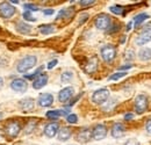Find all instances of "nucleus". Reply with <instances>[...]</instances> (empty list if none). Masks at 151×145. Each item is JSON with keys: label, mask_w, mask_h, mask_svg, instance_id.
I'll return each mask as SVG.
<instances>
[{"label": "nucleus", "mask_w": 151, "mask_h": 145, "mask_svg": "<svg viewBox=\"0 0 151 145\" xmlns=\"http://www.w3.org/2000/svg\"><path fill=\"white\" fill-rule=\"evenodd\" d=\"M72 78H73V73L70 72V71H65V72L62 73V75H60V81L64 83V84H66V83L71 81Z\"/></svg>", "instance_id": "25"}, {"label": "nucleus", "mask_w": 151, "mask_h": 145, "mask_svg": "<svg viewBox=\"0 0 151 145\" xmlns=\"http://www.w3.org/2000/svg\"><path fill=\"white\" fill-rule=\"evenodd\" d=\"M132 22H130V23L127 26V29H128V30H130V28H132Z\"/></svg>", "instance_id": "41"}, {"label": "nucleus", "mask_w": 151, "mask_h": 145, "mask_svg": "<svg viewBox=\"0 0 151 145\" xmlns=\"http://www.w3.org/2000/svg\"><path fill=\"white\" fill-rule=\"evenodd\" d=\"M6 134L9 136V137H17L19 135L20 130H21V126H20L18 122H9L7 126H6Z\"/></svg>", "instance_id": "10"}, {"label": "nucleus", "mask_w": 151, "mask_h": 145, "mask_svg": "<svg viewBox=\"0 0 151 145\" xmlns=\"http://www.w3.org/2000/svg\"><path fill=\"white\" fill-rule=\"evenodd\" d=\"M36 63H37V58L35 56H26L24 58L19 60L17 65V70L20 73H26L32 70L36 65Z\"/></svg>", "instance_id": "1"}, {"label": "nucleus", "mask_w": 151, "mask_h": 145, "mask_svg": "<svg viewBox=\"0 0 151 145\" xmlns=\"http://www.w3.org/2000/svg\"><path fill=\"white\" fill-rule=\"evenodd\" d=\"M124 135V128L121 123H115L112 128V136L114 138H121Z\"/></svg>", "instance_id": "16"}, {"label": "nucleus", "mask_w": 151, "mask_h": 145, "mask_svg": "<svg viewBox=\"0 0 151 145\" xmlns=\"http://www.w3.org/2000/svg\"><path fill=\"white\" fill-rule=\"evenodd\" d=\"M58 130H59V124L57 122L49 123L44 128V135L47 137H49V138H52V137H55L58 134Z\"/></svg>", "instance_id": "12"}, {"label": "nucleus", "mask_w": 151, "mask_h": 145, "mask_svg": "<svg viewBox=\"0 0 151 145\" xmlns=\"http://www.w3.org/2000/svg\"><path fill=\"white\" fill-rule=\"evenodd\" d=\"M109 9H111V12H113L114 14H121V13H122V11H123V8H122L121 6H119V5L112 6Z\"/></svg>", "instance_id": "30"}, {"label": "nucleus", "mask_w": 151, "mask_h": 145, "mask_svg": "<svg viewBox=\"0 0 151 145\" xmlns=\"http://www.w3.org/2000/svg\"><path fill=\"white\" fill-rule=\"evenodd\" d=\"M132 69V65H124V66H121L119 67V71H123V70H129Z\"/></svg>", "instance_id": "37"}, {"label": "nucleus", "mask_w": 151, "mask_h": 145, "mask_svg": "<svg viewBox=\"0 0 151 145\" xmlns=\"http://www.w3.org/2000/svg\"><path fill=\"white\" fill-rule=\"evenodd\" d=\"M17 30L21 34H29L32 32V26H29L26 22L20 21L19 23H17Z\"/></svg>", "instance_id": "20"}, {"label": "nucleus", "mask_w": 151, "mask_h": 145, "mask_svg": "<svg viewBox=\"0 0 151 145\" xmlns=\"http://www.w3.org/2000/svg\"><path fill=\"white\" fill-rule=\"evenodd\" d=\"M124 145H139V143H138L136 139H129Z\"/></svg>", "instance_id": "34"}, {"label": "nucleus", "mask_w": 151, "mask_h": 145, "mask_svg": "<svg viewBox=\"0 0 151 145\" xmlns=\"http://www.w3.org/2000/svg\"><path fill=\"white\" fill-rule=\"evenodd\" d=\"M107 136V128L104 124H98L92 130V137L95 141H101Z\"/></svg>", "instance_id": "7"}, {"label": "nucleus", "mask_w": 151, "mask_h": 145, "mask_svg": "<svg viewBox=\"0 0 151 145\" xmlns=\"http://www.w3.org/2000/svg\"><path fill=\"white\" fill-rule=\"evenodd\" d=\"M11 2H13V4H19V1H18V0H14V1H11Z\"/></svg>", "instance_id": "42"}, {"label": "nucleus", "mask_w": 151, "mask_h": 145, "mask_svg": "<svg viewBox=\"0 0 151 145\" xmlns=\"http://www.w3.org/2000/svg\"><path fill=\"white\" fill-rule=\"evenodd\" d=\"M57 63H58V60H57V59H52L51 62H49V63H48V69H49V70L54 69V67L57 65Z\"/></svg>", "instance_id": "33"}, {"label": "nucleus", "mask_w": 151, "mask_h": 145, "mask_svg": "<svg viewBox=\"0 0 151 145\" xmlns=\"http://www.w3.org/2000/svg\"><path fill=\"white\" fill-rule=\"evenodd\" d=\"M15 14V8L8 2H0V17L4 19L12 18Z\"/></svg>", "instance_id": "6"}, {"label": "nucleus", "mask_w": 151, "mask_h": 145, "mask_svg": "<svg viewBox=\"0 0 151 145\" xmlns=\"http://www.w3.org/2000/svg\"><path fill=\"white\" fill-rule=\"evenodd\" d=\"M109 99V91L106 90V88H101V90H98L93 93L92 95V101L96 103V105H102L105 103L107 100Z\"/></svg>", "instance_id": "3"}, {"label": "nucleus", "mask_w": 151, "mask_h": 145, "mask_svg": "<svg viewBox=\"0 0 151 145\" xmlns=\"http://www.w3.org/2000/svg\"><path fill=\"white\" fill-rule=\"evenodd\" d=\"M43 13H44V15H52L54 14V9H45Z\"/></svg>", "instance_id": "36"}, {"label": "nucleus", "mask_w": 151, "mask_h": 145, "mask_svg": "<svg viewBox=\"0 0 151 145\" xmlns=\"http://www.w3.org/2000/svg\"><path fill=\"white\" fill-rule=\"evenodd\" d=\"M20 107L23 109V110H30V109L34 108V105H35V101L32 99V98H26L23 100H21L19 102Z\"/></svg>", "instance_id": "17"}, {"label": "nucleus", "mask_w": 151, "mask_h": 145, "mask_svg": "<svg viewBox=\"0 0 151 145\" xmlns=\"http://www.w3.org/2000/svg\"><path fill=\"white\" fill-rule=\"evenodd\" d=\"M96 67H98V58L96 57H92L87 62V64L85 66V71L87 73H93L96 70Z\"/></svg>", "instance_id": "18"}, {"label": "nucleus", "mask_w": 151, "mask_h": 145, "mask_svg": "<svg viewBox=\"0 0 151 145\" xmlns=\"http://www.w3.org/2000/svg\"><path fill=\"white\" fill-rule=\"evenodd\" d=\"M87 19H88V15H87V14H84V15H83V18H80V22H79V23H80V24H83V23L85 22V20H87Z\"/></svg>", "instance_id": "38"}, {"label": "nucleus", "mask_w": 151, "mask_h": 145, "mask_svg": "<svg viewBox=\"0 0 151 145\" xmlns=\"http://www.w3.org/2000/svg\"><path fill=\"white\" fill-rule=\"evenodd\" d=\"M148 108V98L143 94H139L135 99V110L137 114H143Z\"/></svg>", "instance_id": "4"}, {"label": "nucleus", "mask_w": 151, "mask_h": 145, "mask_svg": "<svg viewBox=\"0 0 151 145\" xmlns=\"http://www.w3.org/2000/svg\"><path fill=\"white\" fill-rule=\"evenodd\" d=\"M2 85H4V79H2L1 77H0V88L2 87Z\"/></svg>", "instance_id": "40"}, {"label": "nucleus", "mask_w": 151, "mask_h": 145, "mask_svg": "<svg viewBox=\"0 0 151 145\" xmlns=\"http://www.w3.org/2000/svg\"><path fill=\"white\" fill-rule=\"evenodd\" d=\"M26 9H28V12H36V11H38V7L37 6H35V5H32V4H26L24 6H23Z\"/></svg>", "instance_id": "31"}, {"label": "nucleus", "mask_w": 151, "mask_h": 145, "mask_svg": "<svg viewBox=\"0 0 151 145\" xmlns=\"http://www.w3.org/2000/svg\"><path fill=\"white\" fill-rule=\"evenodd\" d=\"M73 94H75L73 87H71V86L65 87V88H63L62 91L58 93V100L60 102H66V101H69L73 96Z\"/></svg>", "instance_id": "9"}, {"label": "nucleus", "mask_w": 151, "mask_h": 145, "mask_svg": "<svg viewBox=\"0 0 151 145\" xmlns=\"http://www.w3.org/2000/svg\"><path fill=\"white\" fill-rule=\"evenodd\" d=\"M91 137H92V131L90 129L85 128V129H81L79 131V134L77 136V139L79 142H81V143H87L91 139Z\"/></svg>", "instance_id": "13"}, {"label": "nucleus", "mask_w": 151, "mask_h": 145, "mask_svg": "<svg viewBox=\"0 0 151 145\" xmlns=\"http://www.w3.org/2000/svg\"><path fill=\"white\" fill-rule=\"evenodd\" d=\"M149 19V15L148 14H145V13H141V14H137L135 18H134V24H135V27H137V26H139L141 23H143L145 20H148Z\"/></svg>", "instance_id": "24"}, {"label": "nucleus", "mask_w": 151, "mask_h": 145, "mask_svg": "<svg viewBox=\"0 0 151 145\" xmlns=\"http://www.w3.org/2000/svg\"><path fill=\"white\" fill-rule=\"evenodd\" d=\"M43 67H44V66H41L40 69H37V70H36L35 72L32 73V74H26V78H27V79H36L38 75H40V73L42 72Z\"/></svg>", "instance_id": "26"}, {"label": "nucleus", "mask_w": 151, "mask_h": 145, "mask_svg": "<svg viewBox=\"0 0 151 145\" xmlns=\"http://www.w3.org/2000/svg\"><path fill=\"white\" fill-rule=\"evenodd\" d=\"M57 137L60 142H65L68 141L70 137H71V129L68 127H64L62 129L58 130V134H57Z\"/></svg>", "instance_id": "15"}, {"label": "nucleus", "mask_w": 151, "mask_h": 145, "mask_svg": "<svg viewBox=\"0 0 151 145\" xmlns=\"http://www.w3.org/2000/svg\"><path fill=\"white\" fill-rule=\"evenodd\" d=\"M150 41H151V32H144L143 34H141L139 36L137 37L136 43L138 45H144V44H147Z\"/></svg>", "instance_id": "19"}, {"label": "nucleus", "mask_w": 151, "mask_h": 145, "mask_svg": "<svg viewBox=\"0 0 151 145\" xmlns=\"http://www.w3.org/2000/svg\"><path fill=\"white\" fill-rule=\"evenodd\" d=\"M145 129H147V131H148L149 134H151V118L145 123Z\"/></svg>", "instance_id": "35"}, {"label": "nucleus", "mask_w": 151, "mask_h": 145, "mask_svg": "<svg viewBox=\"0 0 151 145\" xmlns=\"http://www.w3.org/2000/svg\"><path fill=\"white\" fill-rule=\"evenodd\" d=\"M22 17H23V19H24L26 21H32V22L36 21V19L32 15V12H28V11H27V12H24V13L22 14Z\"/></svg>", "instance_id": "28"}, {"label": "nucleus", "mask_w": 151, "mask_h": 145, "mask_svg": "<svg viewBox=\"0 0 151 145\" xmlns=\"http://www.w3.org/2000/svg\"><path fill=\"white\" fill-rule=\"evenodd\" d=\"M94 24L100 30H107V29H109V27L112 24V20L109 18V15H107V14H99L95 18Z\"/></svg>", "instance_id": "2"}, {"label": "nucleus", "mask_w": 151, "mask_h": 145, "mask_svg": "<svg viewBox=\"0 0 151 145\" xmlns=\"http://www.w3.org/2000/svg\"><path fill=\"white\" fill-rule=\"evenodd\" d=\"M95 1L94 0H81L80 1V5L81 6H90V5H93Z\"/></svg>", "instance_id": "32"}, {"label": "nucleus", "mask_w": 151, "mask_h": 145, "mask_svg": "<svg viewBox=\"0 0 151 145\" xmlns=\"http://www.w3.org/2000/svg\"><path fill=\"white\" fill-rule=\"evenodd\" d=\"M115 56H116V49H115V47L111 45V44L105 45V47L101 49V57H102V59H104L105 62H107V63L113 62Z\"/></svg>", "instance_id": "5"}, {"label": "nucleus", "mask_w": 151, "mask_h": 145, "mask_svg": "<svg viewBox=\"0 0 151 145\" xmlns=\"http://www.w3.org/2000/svg\"><path fill=\"white\" fill-rule=\"evenodd\" d=\"M38 29L44 35H49V34H52L55 32V27L52 24H43V26H40Z\"/></svg>", "instance_id": "23"}, {"label": "nucleus", "mask_w": 151, "mask_h": 145, "mask_svg": "<svg viewBox=\"0 0 151 145\" xmlns=\"http://www.w3.org/2000/svg\"><path fill=\"white\" fill-rule=\"evenodd\" d=\"M47 83H48V75L47 74H40L34 80L33 87H34V90H41L42 87H44L47 85Z\"/></svg>", "instance_id": "14"}, {"label": "nucleus", "mask_w": 151, "mask_h": 145, "mask_svg": "<svg viewBox=\"0 0 151 145\" xmlns=\"http://www.w3.org/2000/svg\"><path fill=\"white\" fill-rule=\"evenodd\" d=\"M138 57L141 60H150L151 59V49L150 48H144L141 49L138 52Z\"/></svg>", "instance_id": "22"}, {"label": "nucleus", "mask_w": 151, "mask_h": 145, "mask_svg": "<svg viewBox=\"0 0 151 145\" xmlns=\"http://www.w3.org/2000/svg\"><path fill=\"white\" fill-rule=\"evenodd\" d=\"M68 114V110H49L47 113V117L48 118H58L59 116H63V115H66Z\"/></svg>", "instance_id": "21"}, {"label": "nucleus", "mask_w": 151, "mask_h": 145, "mask_svg": "<svg viewBox=\"0 0 151 145\" xmlns=\"http://www.w3.org/2000/svg\"><path fill=\"white\" fill-rule=\"evenodd\" d=\"M132 117H134V115H132V114H127V115L124 116V120H127V121H128V120H132Z\"/></svg>", "instance_id": "39"}, {"label": "nucleus", "mask_w": 151, "mask_h": 145, "mask_svg": "<svg viewBox=\"0 0 151 145\" xmlns=\"http://www.w3.org/2000/svg\"><path fill=\"white\" fill-rule=\"evenodd\" d=\"M11 88L13 90V91L18 92V93H23V92L27 91V88H28V84H27V81L24 80V79H14L13 81H12V84H11Z\"/></svg>", "instance_id": "8"}, {"label": "nucleus", "mask_w": 151, "mask_h": 145, "mask_svg": "<svg viewBox=\"0 0 151 145\" xmlns=\"http://www.w3.org/2000/svg\"><path fill=\"white\" fill-rule=\"evenodd\" d=\"M122 77H126V73L124 72L114 73V74H112V75L108 78V80H119V79H121Z\"/></svg>", "instance_id": "27"}, {"label": "nucleus", "mask_w": 151, "mask_h": 145, "mask_svg": "<svg viewBox=\"0 0 151 145\" xmlns=\"http://www.w3.org/2000/svg\"><path fill=\"white\" fill-rule=\"evenodd\" d=\"M66 120H68V122H69V123L75 124V123H77V121H78V117H77V115H76V114H69V115H68V117H66Z\"/></svg>", "instance_id": "29"}, {"label": "nucleus", "mask_w": 151, "mask_h": 145, "mask_svg": "<svg viewBox=\"0 0 151 145\" xmlns=\"http://www.w3.org/2000/svg\"><path fill=\"white\" fill-rule=\"evenodd\" d=\"M37 102L41 107H50L54 103V96L49 93H43L38 96Z\"/></svg>", "instance_id": "11"}]
</instances>
